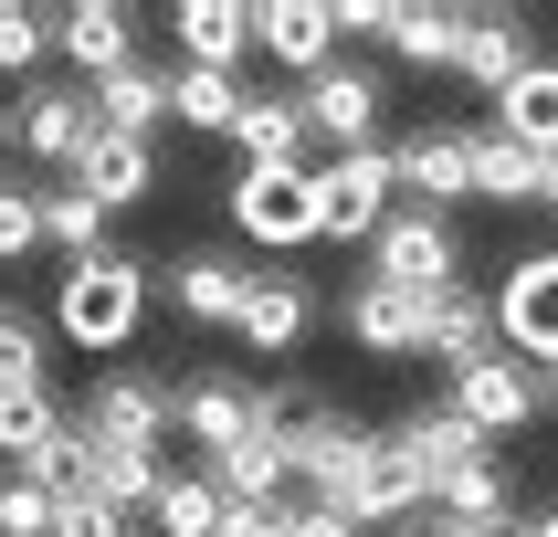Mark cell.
I'll return each instance as SVG.
<instances>
[{
	"label": "cell",
	"instance_id": "cell-1",
	"mask_svg": "<svg viewBox=\"0 0 558 537\" xmlns=\"http://www.w3.org/2000/svg\"><path fill=\"white\" fill-rule=\"evenodd\" d=\"M137 327H148V264H137L126 243L63 264V284H53V338H74L85 358H106V347H126Z\"/></svg>",
	"mask_w": 558,
	"mask_h": 537
},
{
	"label": "cell",
	"instance_id": "cell-2",
	"mask_svg": "<svg viewBox=\"0 0 558 537\" xmlns=\"http://www.w3.org/2000/svg\"><path fill=\"white\" fill-rule=\"evenodd\" d=\"M369 284L422 295V306H433V295H453V284H464V243H453V221L401 200V211L379 221V243H369Z\"/></svg>",
	"mask_w": 558,
	"mask_h": 537
},
{
	"label": "cell",
	"instance_id": "cell-3",
	"mask_svg": "<svg viewBox=\"0 0 558 537\" xmlns=\"http://www.w3.org/2000/svg\"><path fill=\"white\" fill-rule=\"evenodd\" d=\"M316 180V243H379V221L401 211V180H390V148H348Z\"/></svg>",
	"mask_w": 558,
	"mask_h": 537
},
{
	"label": "cell",
	"instance_id": "cell-4",
	"mask_svg": "<svg viewBox=\"0 0 558 537\" xmlns=\"http://www.w3.org/2000/svg\"><path fill=\"white\" fill-rule=\"evenodd\" d=\"M275 442H284V474L306 485V505H338V516H348V496H359V474H369V453H379V432L338 422L327 401H316L295 432H275Z\"/></svg>",
	"mask_w": 558,
	"mask_h": 537
},
{
	"label": "cell",
	"instance_id": "cell-5",
	"mask_svg": "<svg viewBox=\"0 0 558 537\" xmlns=\"http://www.w3.org/2000/svg\"><path fill=\"white\" fill-rule=\"evenodd\" d=\"M74 432H85L95 453H158V442H169V379L106 369L85 401H74Z\"/></svg>",
	"mask_w": 558,
	"mask_h": 537
},
{
	"label": "cell",
	"instance_id": "cell-6",
	"mask_svg": "<svg viewBox=\"0 0 558 537\" xmlns=\"http://www.w3.org/2000/svg\"><path fill=\"white\" fill-rule=\"evenodd\" d=\"M485 316H496L517 369H558V253H517L506 284L485 295Z\"/></svg>",
	"mask_w": 558,
	"mask_h": 537
},
{
	"label": "cell",
	"instance_id": "cell-7",
	"mask_svg": "<svg viewBox=\"0 0 558 537\" xmlns=\"http://www.w3.org/2000/svg\"><path fill=\"white\" fill-rule=\"evenodd\" d=\"M232 232L253 253H306L316 243V180L306 169H243L232 180Z\"/></svg>",
	"mask_w": 558,
	"mask_h": 537
},
{
	"label": "cell",
	"instance_id": "cell-8",
	"mask_svg": "<svg viewBox=\"0 0 558 537\" xmlns=\"http://www.w3.org/2000/svg\"><path fill=\"white\" fill-rule=\"evenodd\" d=\"M390 180H401L411 211H442V221H453V200H474L464 126H411V137H390Z\"/></svg>",
	"mask_w": 558,
	"mask_h": 537
},
{
	"label": "cell",
	"instance_id": "cell-9",
	"mask_svg": "<svg viewBox=\"0 0 558 537\" xmlns=\"http://www.w3.org/2000/svg\"><path fill=\"white\" fill-rule=\"evenodd\" d=\"M379 74H359V63H327V74H306L295 85V117H306V137H327V148H379Z\"/></svg>",
	"mask_w": 558,
	"mask_h": 537
},
{
	"label": "cell",
	"instance_id": "cell-10",
	"mask_svg": "<svg viewBox=\"0 0 558 537\" xmlns=\"http://www.w3.org/2000/svg\"><path fill=\"white\" fill-rule=\"evenodd\" d=\"M453 422H464V432H527L537 422V369H517V358H506V347H485V358H464V369H453Z\"/></svg>",
	"mask_w": 558,
	"mask_h": 537
},
{
	"label": "cell",
	"instance_id": "cell-11",
	"mask_svg": "<svg viewBox=\"0 0 558 537\" xmlns=\"http://www.w3.org/2000/svg\"><path fill=\"white\" fill-rule=\"evenodd\" d=\"M53 53L74 63V85H106V74L137 63V11L126 0H74V11H53Z\"/></svg>",
	"mask_w": 558,
	"mask_h": 537
},
{
	"label": "cell",
	"instance_id": "cell-12",
	"mask_svg": "<svg viewBox=\"0 0 558 537\" xmlns=\"http://www.w3.org/2000/svg\"><path fill=\"white\" fill-rule=\"evenodd\" d=\"M537 63V32H527V11H464V42H453V74H464L485 106H496L517 74Z\"/></svg>",
	"mask_w": 558,
	"mask_h": 537
},
{
	"label": "cell",
	"instance_id": "cell-13",
	"mask_svg": "<svg viewBox=\"0 0 558 537\" xmlns=\"http://www.w3.org/2000/svg\"><path fill=\"white\" fill-rule=\"evenodd\" d=\"M11 137H22V158H43V169H74L95 137V95L85 85H32L22 106H11Z\"/></svg>",
	"mask_w": 558,
	"mask_h": 537
},
{
	"label": "cell",
	"instance_id": "cell-14",
	"mask_svg": "<svg viewBox=\"0 0 558 537\" xmlns=\"http://www.w3.org/2000/svg\"><path fill=\"white\" fill-rule=\"evenodd\" d=\"M253 53L284 63V74H327V63H338L327 0H253Z\"/></svg>",
	"mask_w": 558,
	"mask_h": 537
},
{
	"label": "cell",
	"instance_id": "cell-15",
	"mask_svg": "<svg viewBox=\"0 0 558 537\" xmlns=\"http://www.w3.org/2000/svg\"><path fill=\"white\" fill-rule=\"evenodd\" d=\"M169 42H180L190 74H243V53H253V0H180V11H169Z\"/></svg>",
	"mask_w": 558,
	"mask_h": 537
},
{
	"label": "cell",
	"instance_id": "cell-16",
	"mask_svg": "<svg viewBox=\"0 0 558 537\" xmlns=\"http://www.w3.org/2000/svg\"><path fill=\"white\" fill-rule=\"evenodd\" d=\"M169 422H180L201 453H232V442L253 432V379H232V369H201L190 390H169Z\"/></svg>",
	"mask_w": 558,
	"mask_h": 537
},
{
	"label": "cell",
	"instance_id": "cell-17",
	"mask_svg": "<svg viewBox=\"0 0 558 537\" xmlns=\"http://www.w3.org/2000/svg\"><path fill=\"white\" fill-rule=\"evenodd\" d=\"M243 295H253V264H243V253H180V264H169V306H180L190 327H232Z\"/></svg>",
	"mask_w": 558,
	"mask_h": 537
},
{
	"label": "cell",
	"instance_id": "cell-18",
	"mask_svg": "<svg viewBox=\"0 0 558 537\" xmlns=\"http://www.w3.org/2000/svg\"><path fill=\"white\" fill-rule=\"evenodd\" d=\"M74 190L106 200V211H126V200H148V190H158V148H148V137H106V126H95L85 158H74Z\"/></svg>",
	"mask_w": 558,
	"mask_h": 537
},
{
	"label": "cell",
	"instance_id": "cell-19",
	"mask_svg": "<svg viewBox=\"0 0 558 537\" xmlns=\"http://www.w3.org/2000/svg\"><path fill=\"white\" fill-rule=\"evenodd\" d=\"M316 327V295H306V274H253V295H243V316H232V338L243 347H264V358H284V347Z\"/></svg>",
	"mask_w": 558,
	"mask_h": 537
},
{
	"label": "cell",
	"instance_id": "cell-20",
	"mask_svg": "<svg viewBox=\"0 0 558 537\" xmlns=\"http://www.w3.org/2000/svg\"><path fill=\"white\" fill-rule=\"evenodd\" d=\"M401 516H433V496H422V464L379 432L369 474H359V496H348V527H401Z\"/></svg>",
	"mask_w": 558,
	"mask_h": 537
},
{
	"label": "cell",
	"instance_id": "cell-21",
	"mask_svg": "<svg viewBox=\"0 0 558 537\" xmlns=\"http://www.w3.org/2000/svg\"><path fill=\"white\" fill-rule=\"evenodd\" d=\"M485 126H496L506 148H527V158H558V63L537 53L527 74L496 95V117H485Z\"/></svg>",
	"mask_w": 558,
	"mask_h": 537
},
{
	"label": "cell",
	"instance_id": "cell-22",
	"mask_svg": "<svg viewBox=\"0 0 558 537\" xmlns=\"http://www.w3.org/2000/svg\"><path fill=\"white\" fill-rule=\"evenodd\" d=\"M85 95H95V126L106 137H148L158 148V126H169V63H126V74H106Z\"/></svg>",
	"mask_w": 558,
	"mask_h": 537
},
{
	"label": "cell",
	"instance_id": "cell-23",
	"mask_svg": "<svg viewBox=\"0 0 558 537\" xmlns=\"http://www.w3.org/2000/svg\"><path fill=\"white\" fill-rule=\"evenodd\" d=\"M232 148L243 169H306V117H295V95H243V117H232Z\"/></svg>",
	"mask_w": 558,
	"mask_h": 537
},
{
	"label": "cell",
	"instance_id": "cell-24",
	"mask_svg": "<svg viewBox=\"0 0 558 537\" xmlns=\"http://www.w3.org/2000/svg\"><path fill=\"white\" fill-rule=\"evenodd\" d=\"M338 327H348L359 347H369V358H422V295H390V284H359V295L338 306Z\"/></svg>",
	"mask_w": 558,
	"mask_h": 537
},
{
	"label": "cell",
	"instance_id": "cell-25",
	"mask_svg": "<svg viewBox=\"0 0 558 537\" xmlns=\"http://www.w3.org/2000/svg\"><path fill=\"white\" fill-rule=\"evenodd\" d=\"M201 474H211V496H221V505H284V485H295L275 432H243L232 453H211Z\"/></svg>",
	"mask_w": 558,
	"mask_h": 537
},
{
	"label": "cell",
	"instance_id": "cell-26",
	"mask_svg": "<svg viewBox=\"0 0 558 537\" xmlns=\"http://www.w3.org/2000/svg\"><path fill=\"white\" fill-rule=\"evenodd\" d=\"M485 347H496V316H485V295H474V284H453V295H433V306H422V358L464 369V358H485Z\"/></svg>",
	"mask_w": 558,
	"mask_h": 537
},
{
	"label": "cell",
	"instance_id": "cell-27",
	"mask_svg": "<svg viewBox=\"0 0 558 537\" xmlns=\"http://www.w3.org/2000/svg\"><path fill=\"white\" fill-rule=\"evenodd\" d=\"M433 516H442V527H496V516H517L506 464H496V453H474L464 474H442V485H433Z\"/></svg>",
	"mask_w": 558,
	"mask_h": 537
},
{
	"label": "cell",
	"instance_id": "cell-28",
	"mask_svg": "<svg viewBox=\"0 0 558 537\" xmlns=\"http://www.w3.org/2000/svg\"><path fill=\"white\" fill-rule=\"evenodd\" d=\"M390 442H401L411 464H422V496H433L442 474H464L474 453H496V442H485V432H464L453 411H411V422H401V432H390Z\"/></svg>",
	"mask_w": 558,
	"mask_h": 537
},
{
	"label": "cell",
	"instance_id": "cell-29",
	"mask_svg": "<svg viewBox=\"0 0 558 537\" xmlns=\"http://www.w3.org/2000/svg\"><path fill=\"white\" fill-rule=\"evenodd\" d=\"M243 74H190V63H169V117L190 126V137H232V117H243Z\"/></svg>",
	"mask_w": 558,
	"mask_h": 537
},
{
	"label": "cell",
	"instance_id": "cell-30",
	"mask_svg": "<svg viewBox=\"0 0 558 537\" xmlns=\"http://www.w3.org/2000/svg\"><path fill=\"white\" fill-rule=\"evenodd\" d=\"M106 221H117V211H106V200H85L74 180H63V190H43V243H53L63 264H85V253H106Z\"/></svg>",
	"mask_w": 558,
	"mask_h": 537
},
{
	"label": "cell",
	"instance_id": "cell-31",
	"mask_svg": "<svg viewBox=\"0 0 558 537\" xmlns=\"http://www.w3.org/2000/svg\"><path fill=\"white\" fill-rule=\"evenodd\" d=\"M453 42H464V11H442V0H401V22H390V53H401V63L442 74Z\"/></svg>",
	"mask_w": 558,
	"mask_h": 537
},
{
	"label": "cell",
	"instance_id": "cell-32",
	"mask_svg": "<svg viewBox=\"0 0 558 537\" xmlns=\"http://www.w3.org/2000/svg\"><path fill=\"white\" fill-rule=\"evenodd\" d=\"M11 474H22V485H43V496H53V505L95 496V453H85V432H74V422H63V432L43 442V453H22V464H11Z\"/></svg>",
	"mask_w": 558,
	"mask_h": 537
},
{
	"label": "cell",
	"instance_id": "cell-33",
	"mask_svg": "<svg viewBox=\"0 0 558 537\" xmlns=\"http://www.w3.org/2000/svg\"><path fill=\"white\" fill-rule=\"evenodd\" d=\"M63 422H74V411L53 401V379H43V390H0V464H22V453H43V442H53Z\"/></svg>",
	"mask_w": 558,
	"mask_h": 537
},
{
	"label": "cell",
	"instance_id": "cell-34",
	"mask_svg": "<svg viewBox=\"0 0 558 537\" xmlns=\"http://www.w3.org/2000/svg\"><path fill=\"white\" fill-rule=\"evenodd\" d=\"M95 453V442H85ZM158 485H169V464L158 453H95V505H117V516H148Z\"/></svg>",
	"mask_w": 558,
	"mask_h": 537
},
{
	"label": "cell",
	"instance_id": "cell-35",
	"mask_svg": "<svg viewBox=\"0 0 558 537\" xmlns=\"http://www.w3.org/2000/svg\"><path fill=\"white\" fill-rule=\"evenodd\" d=\"M464 148H474V200H527V180H537L527 148H506L496 126H464Z\"/></svg>",
	"mask_w": 558,
	"mask_h": 537
},
{
	"label": "cell",
	"instance_id": "cell-36",
	"mask_svg": "<svg viewBox=\"0 0 558 537\" xmlns=\"http://www.w3.org/2000/svg\"><path fill=\"white\" fill-rule=\"evenodd\" d=\"M148 527H158V537H211V527H221L211 474H169V485H158V505H148Z\"/></svg>",
	"mask_w": 558,
	"mask_h": 537
},
{
	"label": "cell",
	"instance_id": "cell-37",
	"mask_svg": "<svg viewBox=\"0 0 558 537\" xmlns=\"http://www.w3.org/2000/svg\"><path fill=\"white\" fill-rule=\"evenodd\" d=\"M43 53H53V11H32V0H0V74H32Z\"/></svg>",
	"mask_w": 558,
	"mask_h": 537
},
{
	"label": "cell",
	"instance_id": "cell-38",
	"mask_svg": "<svg viewBox=\"0 0 558 537\" xmlns=\"http://www.w3.org/2000/svg\"><path fill=\"white\" fill-rule=\"evenodd\" d=\"M0 390H43V316L0 306Z\"/></svg>",
	"mask_w": 558,
	"mask_h": 537
},
{
	"label": "cell",
	"instance_id": "cell-39",
	"mask_svg": "<svg viewBox=\"0 0 558 537\" xmlns=\"http://www.w3.org/2000/svg\"><path fill=\"white\" fill-rule=\"evenodd\" d=\"M22 253H43V190L0 169V264H22Z\"/></svg>",
	"mask_w": 558,
	"mask_h": 537
},
{
	"label": "cell",
	"instance_id": "cell-40",
	"mask_svg": "<svg viewBox=\"0 0 558 537\" xmlns=\"http://www.w3.org/2000/svg\"><path fill=\"white\" fill-rule=\"evenodd\" d=\"M0 537H53V496L22 485V474H0Z\"/></svg>",
	"mask_w": 558,
	"mask_h": 537
},
{
	"label": "cell",
	"instance_id": "cell-41",
	"mask_svg": "<svg viewBox=\"0 0 558 537\" xmlns=\"http://www.w3.org/2000/svg\"><path fill=\"white\" fill-rule=\"evenodd\" d=\"M327 22H338V42H390L401 0H327Z\"/></svg>",
	"mask_w": 558,
	"mask_h": 537
},
{
	"label": "cell",
	"instance_id": "cell-42",
	"mask_svg": "<svg viewBox=\"0 0 558 537\" xmlns=\"http://www.w3.org/2000/svg\"><path fill=\"white\" fill-rule=\"evenodd\" d=\"M53 537H137L117 516V505H95V496H74V505H53Z\"/></svg>",
	"mask_w": 558,
	"mask_h": 537
},
{
	"label": "cell",
	"instance_id": "cell-43",
	"mask_svg": "<svg viewBox=\"0 0 558 537\" xmlns=\"http://www.w3.org/2000/svg\"><path fill=\"white\" fill-rule=\"evenodd\" d=\"M284 537H359V527H348L338 505H306V496H295V505H284Z\"/></svg>",
	"mask_w": 558,
	"mask_h": 537
},
{
	"label": "cell",
	"instance_id": "cell-44",
	"mask_svg": "<svg viewBox=\"0 0 558 537\" xmlns=\"http://www.w3.org/2000/svg\"><path fill=\"white\" fill-rule=\"evenodd\" d=\"M211 537H284V505H221Z\"/></svg>",
	"mask_w": 558,
	"mask_h": 537
},
{
	"label": "cell",
	"instance_id": "cell-45",
	"mask_svg": "<svg viewBox=\"0 0 558 537\" xmlns=\"http://www.w3.org/2000/svg\"><path fill=\"white\" fill-rule=\"evenodd\" d=\"M527 200H537V211H558V158H537V180H527Z\"/></svg>",
	"mask_w": 558,
	"mask_h": 537
},
{
	"label": "cell",
	"instance_id": "cell-46",
	"mask_svg": "<svg viewBox=\"0 0 558 537\" xmlns=\"http://www.w3.org/2000/svg\"><path fill=\"white\" fill-rule=\"evenodd\" d=\"M537 411H548V422H558V369H537Z\"/></svg>",
	"mask_w": 558,
	"mask_h": 537
},
{
	"label": "cell",
	"instance_id": "cell-47",
	"mask_svg": "<svg viewBox=\"0 0 558 537\" xmlns=\"http://www.w3.org/2000/svg\"><path fill=\"white\" fill-rule=\"evenodd\" d=\"M527 537H558V496H548V505H537V516H527Z\"/></svg>",
	"mask_w": 558,
	"mask_h": 537
},
{
	"label": "cell",
	"instance_id": "cell-48",
	"mask_svg": "<svg viewBox=\"0 0 558 537\" xmlns=\"http://www.w3.org/2000/svg\"><path fill=\"white\" fill-rule=\"evenodd\" d=\"M453 537H527V527H517V516H496V527H453Z\"/></svg>",
	"mask_w": 558,
	"mask_h": 537
},
{
	"label": "cell",
	"instance_id": "cell-49",
	"mask_svg": "<svg viewBox=\"0 0 558 537\" xmlns=\"http://www.w3.org/2000/svg\"><path fill=\"white\" fill-rule=\"evenodd\" d=\"M401 537H453V527H442V516H422V527H401Z\"/></svg>",
	"mask_w": 558,
	"mask_h": 537
},
{
	"label": "cell",
	"instance_id": "cell-50",
	"mask_svg": "<svg viewBox=\"0 0 558 537\" xmlns=\"http://www.w3.org/2000/svg\"><path fill=\"white\" fill-rule=\"evenodd\" d=\"M0 158H11V106H0Z\"/></svg>",
	"mask_w": 558,
	"mask_h": 537
}]
</instances>
